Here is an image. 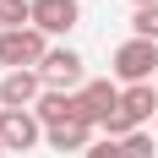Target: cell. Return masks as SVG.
Returning a JSON list of instances; mask_svg holds the SVG:
<instances>
[{"mask_svg":"<svg viewBox=\"0 0 158 158\" xmlns=\"http://www.w3.org/2000/svg\"><path fill=\"white\" fill-rule=\"evenodd\" d=\"M114 77L126 82V87H136V82H153L158 77V44L153 38H126V44L114 49Z\"/></svg>","mask_w":158,"mask_h":158,"instance_id":"obj_1","label":"cell"},{"mask_svg":"<svg viewBox=\"0 0 158 158\" xmlns=\"http://www.w3.org/2000/svg\"><path fill=\"white\" fill-rule=\"evenodd\" d=\"M44 55H49V44H44V33H38V27L0 33V65H6V71H38Z\"/></svg>","mask_w":158,"mask_h":158,"instance_id":"obj_2","label":"cell"},{"mask_svg":"<svg viewBox=\"0 0 158 158\" xmlns=\"http://www.w3.org/2000/svg\"><path fill=\"white\" fill-rule=\"evenodd\" d=\"M38 77H44L49 93H82V55L77 49H49Z\"/></svg>","mask_w":158,"mask_h":158,"instance_id":"obj_3","label":"cell"},{"mask_svg":"<svg viewBox=\"0 0 158 158\" xmlns=\"http://www.w3.org/2000/svg\"><path fill=\"white\" fill-rule=\"evenodd\" d=\"M120 93H126V87H114V82H82V93H77V120L104 126V120L120 109Z\"/></svg>","mask_w":158,"mask_h":158,"instance_id":"obj_4","label":"cell"},{"mask_svg":"<svg viewBox=\"0 0 158 158\" xmlns=\"http://www.w3.org/2000/svg\"><path fill=\"white\" fill-rule=\"evenodd\" d=\"M0 142H6V153H27V147H38V142H44L38 114H33V109H0Z\"/></svg>","mask_w":158,"mask_h":158,"instance_id":"obj_5","label":"cell"},{"mask_svg":"<svg viewBox=\"0 0 158 158\" xmlns=\"http://www.w3.org/2000/svg\"><path fill=\"white\" fill-rule=\"evenodd\" d=\"M44 93L49 87H44L38 71H6V82H0V109H33Z\"/></svg>","mask_w":158,"mask_h":158,"instance_id":"obj_6","label":"cell"},{"mask_svg":"<svg viewBox=\"0 0 158 158\" xmlns=\"http://www.w3.org/2000/svg\"><path fill=\"white\" fill-rule=\"evenodd\" d=\"M77 16H82L77 0H33V27L44 33V38H49V33H71Z\"/></svg>","mask_w":158,"mask_h":158,"instance_id":"obj_7","label":"cell"},{"mask_svg":"<svg viewBox=\"0 0 158 158\" xmlns=\"http://www.w3.org/2000/svg\"><path fill=\"white\" fill-rule=\"evenodd\" d=\"M44 142L55 147V153H87V147H93V126H87V120H65V126L44 131Z\"/></svg>","mask_w":158,"mask_h":158,"instance_id":"obj_8","label":"cell"},{"mask_svg":"<svg viewBox=\"0 0 158 158\" xmlns=\"http://www.w3.org/2000/svg\"><path fill=\"white\" fill-rule=\"evenodd\" d=\"M33 114H38V126H44V131L65 126V120H77V93H44L38 104H33Z\"/></svg>","mask_w":158,"mask_h":158,"instance_id":"obj_9","label":"cell"},{"mask_svg":"<svg viewBox=\"0 0 158 158\" xmlns=\"http://www.w3.org/2000/svg\"><path fill=\"white\" fill-rule=\"evenodd\" d=\"M120 109H126L136 126H142V120H158V87H153V82H136V87H126V93H120Z\"/></svg>","mask_w":158,"mask_h":158,"instance_id":"obj_10","label":"cell"},{"mask_svg":"<svg viewBox=\"0 0 158 158\" xmlns=\"http://www.w3.org/2000/svg\"><path fill=\"white\" fill-rule=\"evenodd\" d=\"M33 27V0H0V33Z\"/></svg>","mask_w":158,"mask_h":158,"instance_id":"obj_11","label":"cell"},{"mask_svg":"<svg viewBox=\"0 0 158 158\" xmlns=\"http://www.w3.org/2000/svg\"><path fill=\"white\" fill-rule=\"evenodd\" d=\"M120 158H158V136H147V131L126 136V142H120Z\"/></svg>","mask_w":158,"mask_h":158,"instance_id":"obj_12","label":"cell"},{"mask_svg":"<svg viewBox=\"0 0 158 158\" xmlns=\"http://www.w3.org/2000/svg\"><path fill=\"white\" fill-rule=\"evenodd\" d=\"M131 27H136V38H153V44H158V6L136 11V16H131Z\"/></svg>","mask_w":158,"mask_h":158,"instance_id":"obj_13","label":"cell"},{"mask_svg":"<svg viewBox=\"0 0 158 158\" xmlns=\"http://www.w3.org/2000/svg\"><path fill=\"white\" fill-rule=\"evenodd\" d=\"M87 158H120V142H93V147H87Z\"/></svg>","mask_w":158,"mask_h":158,"instance_id":"obj_14","label":"cell"},{"mask_svg":"<svg viewBox=\"0 0 158 158\" xmlns=\"http://www.w3.org/2000/svg\"><path fill=\"white\" fill-rule=\"evenodd\" d=\"M131 6H136V11H147V6H158V0H131Z\"/></svg>","mask_w":158,"mask_h":158,"instance_id":"obj_15","label":"cell"},{"mask_svg":"<svg viewBox=\"0 0 158 158\" xmlns=\"http://www.w3.org/2000/svg\"><path fill=\"white\" fill-rule=\"evenodd\" d=\"M153 136H158V120H153Z\"/></svg>","mask_w":158,"mask_h":158,"instance_id":"obj_16","label":"cell"},{"mask_svg":"<svg viewBox=\"0 0 158 158\" xmlns=\"http://www.w3.org/2000/svg\"><path fill=\"white\" fill-rule=\"evenodd\" d=\"M0 153H6V142H0Z\"/></svg>","mask_w":158,"mask_h":158,"instance_id":"obj_17","label":"cell"}]
</instances>
